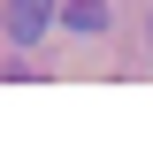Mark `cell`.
I'll return each instance as SVG.
<instances>
[{
	"instance_id": "6da1fadb",
	"label": "cell",
	"mask_w": 153,
	"mask_h": 160,
	"mask_svg": "<svg viewBox=\"0 0 153 160\" xmlns=\"http://www.w3.org/2000/svg\"><path fill=\"white\" fill-rule=\"evenodd\" d=\"M46 23H54V0H8V38L15 46H38Z\"/></svg>"
},
{
	"instance_id": "7a4b0ae2",
	"label": "cell",
	"mask_w": 153,
	"mask_h": 160,
	"mask_svg": "<svg viewBox=\"0 0 153 160\" xmlns=\"http://www.w3.org/2000/svg\"><path fill=\"white\" fill-rule=\"evenodd\" d=\"M61 23H69V31H107V0H69Z\"/></svg>"
}]
</instances>
